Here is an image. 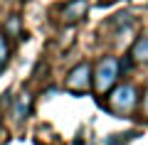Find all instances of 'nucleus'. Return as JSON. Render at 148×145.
Here are the masks:
<instances>
[{"label": "nucleus", "instance_id": "39448f33", "mask_svg": "<svg viewBox=\"0 0 148 145\" xmlns=\"http://www.w3.org/2000/svg\"><path fill=\"white\" fill-rule=\"evenodd\" d=\"M128 59L133 64H148V35H141L133 42L131 52H128Z\"/></svg>", "mask_w": 148, "mask_h": 145}, {"label": "nucleus", "instance_id": "7ed1b4c3", "mask_svg": "<svg viewBox=\"0 0 148 145\" xmlns=\"http://www.w3.org/2000/svg\"><path fill=\"white\" fill-rule=\"evenodd\" d=\"M91 88H94V64L89 62L74 64L64 76V91L82 96V93H89Z\"/></svg>", "mask_w": 148, "mask_h": 145}, {"label": "nucleus", "instance_id": "0eeeda50", "mask_svg": "<svg viewBox=\"0 0 148 145\" xmlns=\"http://www.w3.org/2000/svg\"><path fill=\"white\" fill-rule=\"evenodd\" d=\"M3 35H5L8 39H22V37H25L20 15H10V17L5 20V30H3Z\"/></svg>", "mask_w": 148, "mask_h": 145}, {"label": "nucleus", "instance_id": "f03ea898", "mask_svg": "<svg viewBox=\"0 0 148 145\" xmlns=\"http://www.w3.org/2000/svg\"><path fill=\"white\" fill-rule=\"evenodd\" d=\"M119 79H121V62H119L116 57L106 54V57H101L99 62L94 64V91L99 93V96L111 93L119 84H121Z\"/></svg>", "mask_w": 148, "mask_h": 145}, {"label": "nucleus", "instance_id": "423d86ee", "mask_svg": "<svg viewBox=\"0 0 148 145\" xmlns=\"http://www.w3.org/2000/svg\"><path fill=\"white\" fill-rule=\"evenodd\" d=\"M30 113H32V96L30 93H20L17 101H15V106H12V116H15L17 120H22Z\"/></svg>", "mask_w": 148, "mask_h": 145}, {"label": "nucleus", "instance_id": "f257e3e1", "mask_svg": "<svg viewBox=\"0 0 148 145\" xmlns=\"http://www.w3.org/2000/svg\"><path fill=\"white\" fill-rule=\"evenodd\" d=\"M141 106V93L133 84H119L111 93H106V111L116 118H131Z\"/></svg>", "mask_w": 148, "mask_h": 145}, {"label": "nucleus", "instance_id": "6e6552de", "mask_svg": "<svg viewBox=\"0 0 148 145\" xmlns=\"http://www.w3.org/2000/svg\"><path fill=\"white\" fill-rule=\"evenodd\" d=\"M8 62H10V42H8V37L0 32V71L8 67Z\"/></svg>", "mask_w": 148, "mask_h": 145}, {"label": "nucleus", "instance_id": "20e7f679", "mask_svg": "<svg viewBox=\"0 0 148 145\" xmlns=\"http://www.w3.org/2000/svg\"><path fill=\"white\" fill-rule=\"evenodd\" d=\"M89 15V0H67L64 5H59V22L64 27L79 25Z\"/></svg>", "mask_w": 148, "mask_h": 145}, {"label": "nucleus", "instance_id": "1a4fd4ad", "mask_svg": "<svg viewBox=\"0 0 148 145\" xmlns=\"http://www.w3.org/2000/svg\"><path fill=\"white\" fill-rule=\"evenodd\" d=\"M141 111H143V116L148 118V88L143 91V99H141Z\"/></svg>", "mask_w": 148, "mask_h": 145}, {"label": "nucleus", "instance_id": "9d476101", "mask_svg": "<svg viewBox=\"0 0 148 145\" xmlns=\"http://www.w3.org/2000/svg\"><path fill=\"white\" fill-rule=\"evenodd\" d=\"M0 123H3V116H0Z\"/></svg>", "mask_w": 148, "mask_h": 145}]
</instances>
